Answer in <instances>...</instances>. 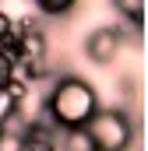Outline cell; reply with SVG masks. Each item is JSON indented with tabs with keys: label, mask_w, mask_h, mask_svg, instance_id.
<instances>
[{
	"label": "cell",
	"mask_w": 148,
	"mask_h": 151,
	"mask_svg": "<svg viewBox=\"0 0 148 151\" xmlns=\"http://www.w3.org/2000/svg\"><path fill=\"white\" fill-rule=\"evenodd\" d=\"M57 151H95V144H92V137H88L85 127H71V130H60Z\"/></svg>",
	"instance_id": "6"
},
{
	"label": "cell",
	"mask_w": 148,
	"mask_h": 151,
	"mask_svg": "<svg viewBox=\"0 0 148 151\" xmlns=\"http://www.w3.org/2000/svg\"><path fill=\"white\" fill-rule=\"evenodd\" d=\"M11 113H14V102L0 91V130H4V123H7V116H11Z\"/></svg>",
	"instance_id": "11"
},
{
	"label": "cell",
	"mask_w": 148,
	"mask_h": 151,
	"mask_svg": "<svg viewBox=\"0 0 148 151\" xmlns=\"http://www.w3.org/2000/svg\"><path fill=\"white\" fill-rule=\"evenodd\" d=\"M36 7L46 14V18H64L78 7V0H36Z\"/></svg>",
	"instance_id": "8"
},
{
	"label": "cell",
	"mask_w": 148,
	"mask_h": 151,
	"mask_svg": "<svg viewBox=\"0 0 148 151\" xmlns=\"http://www.w3.org/2000/svg\"><path fill=\"white\" fill-rule=\"evenodd\" d=\"M14 56H18V63L49 56V42H46V32H42L39 25H36V28H28V32H18V35H14Z\"/></svg>",
	"instance_id": "5"
},
{
	"label": "cell",
	"mask_w": 148,
	"mask_h": 151,
	"mask_svg": "<svg viewBox=\"0 0 148 151\" xmlns=\"http://www.w3.org/2000/svg\"><path fill=\"white\" fill-rule=\"evenodd\" d=\"M113 7H116L120 18L131 21L134 32H141V25H145V0H113Z\"/></svg>",
	"instance_id": "7"
},
{
	"label": "cell",
	"mask_w": 148,
	"mask_h": 151,
	"mask_svg": "<svg viewBox=\"0 0 148 151\" xmlns=\"http://www.w3.org/2000/svg\"><path fill=\"white\" fill-rule=\"evenodd\" d=\"M14 74H18V56H14V49H0V91H4V84Z\"/></svg>",
	"instance_id": "9"
},
{
	"label": "cell",
	"mask_w": 148,
	"mask_h": 151,
	"mask_svg": "<svg viewBox=\"0 0 148 151\" xmlns=\"http://www.w3.org/2000/svg\"><path fill=\"white\" fill-rule=\"evenodd\" d=\"M57 137H60V130L46 116L28 119V127H25V151H57Z\"/></svg>",
	"instance_id": "4"
},
{
	"label": "cell",
	"mask_w": 148,
	"mask_h": 151,
	"mask_svg": "<svg viewBox=\"0 0 148 151\" xmlns=\"http://www.w3.org/2000/svg\"><path fill=\"white\" fill-rule=\"evenodd\" d=\"M85 130H88L95 151H134V141H138L134 116L123 106H110V109L99 106L95 116L85 123Z\"/></svg>",
	"instance_id": "2"
},
{
	"label": "cell",
	"mask_w": 148,
	"mask_h": 151,
	"mask_svg": "<svg viewBox=\"0 0 148 151\" xmlns=\"http://www.w3.org/2000/svg\"><path fill=\"white\" fill-rule=\"evenodd\" d=\"M95 109H99V91L78 74H57L42 99V116L57 130L85 127L95 116Z\"/></svg>",
	"instance_id": "1"
},
{
	"label": "cell",
	"mask_w": 148,
	"mask_h": 151,
	"mask_svg": "<svg viewBox=\"0 0 148 151\" xmlns=\"http://www.w3.org/2000/svg\"><path fill=\"white\" fill-rule=\"evenodd\" d=\"M0 151H25V134L4 127V130H0Z\"/></svg>",
	"instance_id": "10"
},
{
	"label": "cell",
	"mask_w": 148,
	"mask_h": 151,
	"mask_svg": "<svg viewBox=\"0 0 148 151\" xmlns=\"http://www.w3.org/2000/svg\"><path fill=\"white\" fill-rule=\"evenodd\" d=\"M120 49H123V28H113V25H102L85 39V56L99 67H110Z\"/></svg>",
	"instance_id": "3"
}]
</instances>
